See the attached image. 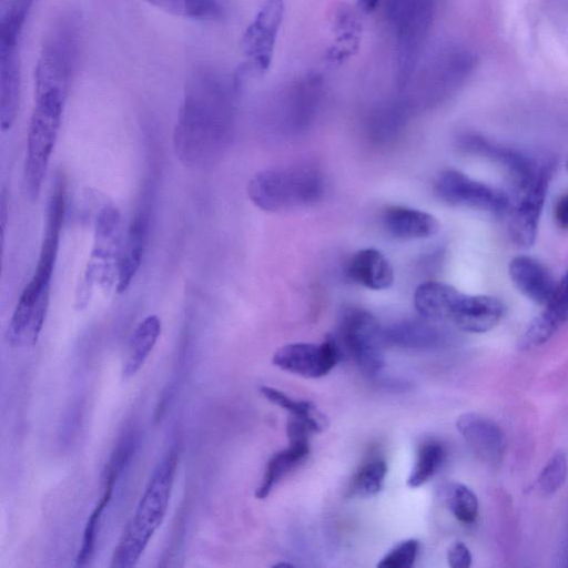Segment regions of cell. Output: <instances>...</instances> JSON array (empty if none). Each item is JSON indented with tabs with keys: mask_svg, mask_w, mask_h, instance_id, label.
Listing matches in <instances>:
<instances>
[{
	"mask_svg": "<svg viewBox=\"0 0 568 568\" xmlns=\"http://www.w3.org/2000/svg\"><path fill=\"white\" fill-rule=\"evenodd\" d=\"M508 272L517 290L538 305L544 306L548 302L557 285L549 270L528 255L514 257Z\"/></svg>",
	"mask_w": 568,
	"mask_h": 568,
	"instance_id": "44dd1931",
	"label": "cell"
},
{
	"mask_svg": "<svg viewBox=\"0 0 568 568\" xmlns=\"http://www.w3.org/2000/svg\"><path fill=\"white\" fill-rule=\"evenodd\" d=\"M542 312L521 335L518 347L528 351L547 343L568 322V271L544 305Z\"/></svg>",
	"mask_w": 568,
	"mask_h": 568,
	"instance_id": "e0dca14e",
	"label": "cell"
},
{
	"mask_svg": "<svg viewBox=\"0 0 568 568\" xmlns=\"http://www.w3.org/2000/svg\"><path fill=\"white\" fill-rule=\"evenodd\" d=\"M161 334V320L152 314L139 323L134 329L123 361L122 374L129 378L136 374L152 352Z\"/></svg>",
	"mask_w": 568,
	"mask_h": 568,
	"instance_id": "4316f807",
	"label": "cell"
},
{
	"mask_svg": "<svg viewBox=\"0 0 568 568\" xmlns=\"http://www.w3.org/2000/svg\"><path fill=\"white\" fill-rule=\"evenodd\" d=\"M442 498L453 516L465 525L476 521L479 503L476 494L462 483L450 481L442 487Z\"/></svg>",
	"mask_w": 568,
	"mask_h": 568,
	"instance_id": "1f68e13d",
	"label": "cell"
},
{
	"mask_svg": "<svg viewBox=\"0 0 568 568\" xmlns=\"http://www.w3.org/2000/svg\"><path fill=\"white\" fill-rule=\"evenodd\" d=\"M471 552L462 541H455L447 550L448 566L452 568H468L471 565Z\"/></svg>",
	"mask_w": 568,
	"mask_h": 568,
	"instance_id": "8d00e7d4",
	"label": "cell"
},
{
	"mask_svg": "<svg viewBox=\"0 0 568 568\" xmlns=\"http://www.w3.org/2000/svg\"><path fill=\"white\" fill-rule=\"evenodd\" d=\"M121 469L119 467L111 463L109 464L103 495L91 513L84 528L82 545L77 557L78 566L88 564L93 556L99 520L111 499L113 485Z\"/></svg>",
	"mask_w": 568,
	"mask_h": 568,
	"instance_id": "4dcf8cb0",
	"label": "cell"
},
{
	"mask_svg": "<svg viewBox=\"0 0 568 568\" xmlns=\"http://www.w3.org/2000/svg\"><path fill=\"white\" fill-rule=\"evenodd\" d=\"M0 199H1V201H0V223H1V235H2V241H3L4 230H6L7 220H8V203H7V197H6L4 192L1 193Z\"/></svg>",
	"mask_w": 568,
	"mask_h": 568,
	"instance_id": "f35d334b",
	"label": "cell"
},
{
	"mask_svg": "<svg viewBox=\"0 0 568 568\" xmlns=\"http://www.w3.org/2000/svg\"><path fill=\"white\" fill-rule=\"evenodd\" d=\"M387 473L383 459H374L364 464L354 476L351 484V494L361 497H371L383 488Z\"/></svg>",
	"mask_w": 568,
	"mask_h": 568,
	"instance_id": "836d02e7",
	"label": "cell"
},
{
	"mask_svg": "<svg viewBox=\"0 0 568 568\" xmlns=\"http://www.w3.org/2000/svg\"><path fill=\"white\" fill-rule=\"evenodd\" d=\"M65 100L41 95L34 98L27 133V152L23 171L24 189L31 200H37L60 130Z\"/></svg>",
	"mask_w": 568,
	"mask_h": 568,
	"instance_id": "52a82bcc",
	"label": "cell"
},
{
	"mask_svg": "<svg viewBox=\"0 0 568 568\" xmlns=\"http://www.w3.org/2000/svg\"><path fill=\"white\" fill-rule=\"evenodd\" d=\"M150 232V213L146 207L139 209L128 229L124 244L120 251L115 287L123 293L135 277L145 252Z\"/></svg>",
	"mask_w": 568,
	"mask_h": 568,
	"instance_id": "d6986e66",
	"label": "cell"
},
{
	"mask_svg": "<svg viewBox=\"0 0 568 568\" xmlns=\"http://www.w3.org/2000/svg\"><path fill=\"white\" fill-rule=\"evenodd\" d=\"M435 0H389L388 18L396 42V80L399 90L412 81L426 42Z\"/></svg>",
	"mask_w": 568,
	"mask_h": 568,
	"instance_id": "8992f818",
	"label": "cell"
},
{
	"mask_svg": "<svg viewBox=\"0 0 568 568\" xmlns=\"http://www.w3.org/2000/svg\"><path fill=\"white\" fill-rule=\"evenodd\" d=\"M59 240L57 233L43 234L34 273L24 286L9 322L7 337L14 346L34 345L42 331L49 308Z\"/></svg>",
	"mask_w": 568,
	"mask_h": 568,
	"instance_id": "3957f363",
	"label": "cell"
},
{
	"mask_svg": "<svg viewBox=\"0 0 568 568\" xmlns=\"http://www.w3.org/2000/svg\"><path fill=\"white\" fill-rule=\"evenodd\" d=\"M566 168H567V171H568V160H567V162H566Z\"/></svg>",
	"mask_w": 568,
	"mask_h": 568,
	"instance_id": "60d3db41",
	"label": "cell"
},
{
	"mask_svg": "<svg viewBox=\"0 0 568 568\" xmlns=\"http://www.w3.org/2000/svg\"><path fill=\"white\" fill-rule=\"evenodd\" d=\"M568 466L565 453H555L541 469L537 484L540 491L551 495L561 488L567 477Z\"/></svg>",
	"mask_w": 568,
	"mask_h": 568,
	"instance_id": "e575fe53",
	"label": "cell"
},
{
	"mask_svg": "<svg viewBox=\"0 0 568 568\" xmlns=\"http://www.w3.org/2000/svg\"><path fill=\"white\" fill-rule=\"evenodd\" d=\"M456 428L473 450L485 462L497 464L506 449V437L497 423L477 413H465Z\"/></svg>",
	"mask_w": 568,
	"mask_h": 568,
	"instance_id": "ac0fdd59",
	"label": "cell"
},
{
	"mask_svg": "<svg viewBox=\"0 0 568 568\" xmlns=\"http://www.w3.org/2000/svg\"><path fill=\"white\" fill-rule=\"evenodd\" d=\"M445 456L446 452L442 444L436 442L424 444L407 478V485L416 488L428 481L442 466Z\"/></svg>",
	"mask_w": 568,
	"mask_h": 568,
	"instance_id": "d6a6232c",
	"label": "cell"
},
{
	"mask_svg": "<svg viewBox=\"0 0 568 568\" xmlns=\"http://www.w3.org/2000/svg\"><path fill=\"white\" fill-rule=\"evenodd\" d=\"M419 548L416 539H407L397 544L377 564L379 568H409L413 566Z\"/></svg>",
	"mask_w": 568,
	"mask_h": 568,
	"instance_id": "d590c367",
	"label": "cell"
},
{
	"mask_svg": "<svg viewBox=\"0 0 568 568\" xmlns=\"http://www.w3.org/2000/svg\"><path fill=\"white\" fill-rule=\"evenodd\" d=\"M323 89V78L315 71L307 72L293 81L284 94L287 121L294 126L307 124L318 109Z\"/></svg>",
	"mask_w": 568,
	"mask_h": 568,
	"instance_id": "ffe728a7",
	"label": "cell"
},
{
	"mask_svg": "<svg viewBox=\"0 0 568 568\" xmlns=\"http://www.w3.org/2000/svg\"><path fill=\"white\" fill-rule=\"evenodd\" d=\"M379 1L381 0H356V3L361 11L371 13L377 8Z\"/></svg>",
	"mask_w": 568,
	"mask_h": 568,
	"instance_id": "ab89813d",
	"label": "cell"
},
{
	"mask_svg": "<svg viewBox=\"0 0 568 568\" xmlns=\"http://www.w3.org/2000/svg\"><path fill=\"white\" fill-rule=\"evenodd\" d=\"M504 314L505 305L500 300L489 295H468L460 292L448 321L467 333H486L498 325Z\"/></svg>",
	"mask_w": 568,
	"mask_h": 568,
	"instance_id": "2e32d148",
	"label": "cell"
},
{
	"mask_svg": "<svg viewBox=\"0 0 568 568\" xmlns=\"http://www.w3.org/2000/svg\"><path fill=\"white\" fill-rule=\"evenodd\" d=\"M426 321L404 320L384 328L385 342L408 348L435 346L442 338L440 332Z\"/></svg>",
	"mask_w": 568,
	"mask_h": 568,
	"instance_id": "83f0119b",
	"label": "cell"
},
{
	"mask_svg": "<svg viewBox=\"0 0 568 568\" xmlns=\"http://www.w3.org/2000/svg\"><path fill=\"white\" fill-rule=\"evenodd\" d=\"M341 359L336 341L327 337L321 344L292 343L282 346L273 356V364L283 371L305 378L328 374Z\"/></svg>",
	"mask_w": 568,
	"mask_h": 568,
	"instance_id": "5bb4252c",
	"label": "cell"
},
{
	"mask_svg": "<svg viewBox=\"0 0 568 568\" xmlns=\"http://www.w3.org/2000/svg\"><path fill=\"white\" fill-rule=\"evenodd\" d=\"M333 44L326 53L331 65H339L352 58L359 48L362 22L358 14L348 4H339L333 17Z\"/></svg>",
	"mask_w": 568,
	"mask_h": 568,
	"instance_id": "cb8c5ba5",
	"label": "cell"
},
{
	"mask_svg": "<svg viewBox=\"0 0 568 568\" xmlns=\"http://www.w3.org/2000/svg\"><path fill=\"white\" fill-rule=\"evenodd\" d=\"M288 444V447L275 453L267 462L263 480L255 491L256 498L264 499L283 477L307 457L308 439H291Z\"/></svg>",
	"mask_w": 568,
	"mask_h": 568,
	"instance_id": "484cf974",
	"label": "cell"
},
{
	"mask_svg": "<svg viewBox=\"0 0 568 568\" xmlns=\"http://www.w3.org/2000/svg\"><path fill=\"white\" fill-rule=\"evenodd\" d=\"M325 192L321 172L310 166L267 169L254 174L247 184L252 203L266 212L308 206Z\"/></svg>",
	"mask_w": 568,
	"mask_h": 568,
	"instance_id": "277c9868",
	"label": "cell"
},
{
	"mask_svg": "<svg viewBox=\"0 0 568 568\" xmlns=\"http://www.w3.org/2000/svg\"><path fill=\"white\" fill-rule=\"evenodd\" d=\"M260 392L268 402L282 407L288 412L292 417L303 420L312 433H322L327 427V418L317 410L313 403L294 399L270 386H261Z\"/></svg>",
	"mask_w": 568,
	"mask_h": 568,
	"instance_id": "f1b7e54d",
	"label": "cell"
},
{
	"mask_svg": "<svg viewBox=\"0 0 568 568\" xmlns=\"http://www.w3.org/2000/svg\"><path fill=\"white\" fill-rule=\"evenodd\" d=\"M349 278L369 290L388 288L394 282V270L388 258L376 248L357 251L347 265Z\"/></svg>",
	"mask_w": 568,
	"mask_h": 568,
	"instance_id": "603a6c76",
	"label": "cell"
},
{
	"mask_svg": "<svg viewBox=\"0 0 568 568\" xmlns=\"http://www.w3.org/2000/svg\"><path fill=\"white\" fill-rule=\"evenodd\" d=\"M555 221L562 230H568V193L564 194L555 206Z\"/></svg>",
	"mask_w": 568,
	"mask_h": 568,
	"instance_id": "74e56055",
	"label": "cell"
},
{
	"mask_svg": "<svg viewBox=\"0 0 568 568\" xmlns=\"http://www.w3.org/2000/svg\"><path fill=\"white\" fill-rule=\"evenodd\" d=\"M437 197L452 206H462L504 214L509 206L507 193L476 181L457 170H445L435 180Z\"/></svg>",
	"mask_w": 568,
	"mask_h": 568,
	"instance_id": "4fadbf2b",
	"label": "cell"
},
{
	"mask_svg": "<svg viewBox=\"0 0 568 568\" xmlns=\"http://www.w3.org/2000/svg\"><path fill=\"white\" fill-rule=\"evenodd\" d=\"M384 230L395 239H426L439 230V223L432 214L406 206H389L382 214Z\"/></svg>",
	"mask_w": 568,
	"mask_h": 568,
	"instance_id": "7402d4cb",
	"label": "cell"
},
{
	"mask_svg": "<svg viewBox=\"0 0 568 568\" xmlns=\"http://www.w3.org/2000/svg\"><path fill=\"white\" fill-rule=\"evenodd\" d=\"M548 185L545 183L521 193L508 194V232L513 242L521 247H530L536 241Z\"/></svg>",
	"mask_w": 568,
	"mask_h": 568,
	"instance_id": "9a60e30c",
	"label": "cell"
},
{
	"mask_svg": "<svg viewBox=\"0 0 568 568\" xmlns=\"http://www.w3.org/2000/svg\"><path fill=\"white\" fill-rule=\"evenodd\" d=\"M460 292L452 285L429 281L420 284L414 294V305L428 321H448L450 310Z\"/></svg>",
	"mask_w": 568,
	"mask_h": 568,
	"instance_id": "d4e9b609",
	"label": "cell"
},
{
	"mask_svg": "<svg viewBox=\"0 0 568 568\" xmlns=\"http://www.w3.org/2000/svg\"><path fill=\"white\" fill-rule=\"evenodd\" d=\"M235 85L209 69L187 80L173 131L174 153L183 165L204 169L221 155L232 126Z\"/></svg>",
	"mask_w": 568,
	"mask_h": 568,
	"instance_id": "6da1fadb",
	"label": "cell"
},
{
	"mask_svg": "<svg viewBox=\"0 0 568 568\" xmlns=\"http://www.w3.org/2000/svg\"><path fill=\"white\" fill-rule=\"evenodd\" d=\"M339 337L358 367L368 375L377 374L385 364L384 328L376 317L361 307L344 311Z\"/></svg>",
	"mask_w": 568,
	"mask_h": 568,
	"instance_id": "30bf717a",
	"label": "cell"
},
{
	"mask_svg": "<svg viewBox=\"0 0 568 568\" xmlns=\"http://www.w3.org/2000/svg\"><path fill=\"white\" fill-rule=\"evenodd\" d=\"M458 145L466 153L486 158L501 166L509 179L510 193L523 192L550 180L549 163L481 135L464 134L458 139Z\"/></svg>",
	"mask_w": 568,
	"mask_h": 568,
	"instance_id": "ba28073f",
	"label": "cell"
},
{
	"mask_svg": "<svg viewBox=\"0 0 568 568\" xmlns=\"http://www.w3.org/2000/svg\"><path fill=\"white\" fill-rule=\"evenodd\" d=\"M473 57L459 48H447L433 57L417 80V99L429 106L449 95L467 78Z\"/></svg>",
	"mask_w": 568,
	"mask_h": 568,
	"instance_id": "7c38bea8",
	"label": "cell"
},
{
	"mask_svg": "<svg viewBox=\"0 0 568 568\" xmlns=\"http://www.w3.org/2000/svg\"><path fill=\"white\" fill-rule=\"evenodd\" d=\"M153 7L184 19L207 21L222 17L221 0H145Z\"/></svg>",
	"mask_w": 568,
	"mask_h": 568,
	"instance_id": "f546056e",
	"label": "cell"
},
{
	"mask_svg": "<svg viewBox=\"0 0 568 568\" xmlns=\"http://www.w3.org/2000/svg\"><path fill=\"white\" fill-rule=\"evenodd\" d=\"M33 0H10L0 19V126L16 122L21 93L20 41Z\"/></svg>",
	"mask_w": 568,
	"mask_h": 568,
	"instance_id": "5b68a950",
	"label": "cell"
},
{
	"mask_svg": "<svg viewBox=\"0 0 568 568\" xmlns=\"http://www.w3.org/2000/svg\"><path fill=\"white\" fill-rule=\"evenodd\" d=\"M176 465L178 454L172 449L155 467L138 507L114 549L113 567L134 566L153 534L161 526L169 507Z\"/></svg>",
	"mask_w": 568,
	"mask_h": 568,
	"instance_id": "7a4b0ae2",
	"label": "cell"
},
{
	"mask_svg": "<svg viewBox=\"0 0 568 568\" xmlns=\"http://www.w3.org/2000/svg\"><path fill=\"white\" fill-rule=\"evenodd\" d=\"M285 12L283 0H265L241 38L245 62L237 75L265 73L272 57Z\"/></svg>",
	"mask_w": 568,
	"mask_h": 568,
	"instance_id": "8fae6325",
	"label": "cell"
},
{
	"mask_svg": "<svg viewBox=\"0 0 568 568\" xmlns=\"http://www.w3.org/2000/svg\"><path fill=\"white\" fill-rule=\"evenodd\" d=\"M120 221L119 211L111 205L103 207L97 216L94 245L77 296L80 307L85 305L94 284L106 288L116 281Z\"/></svg>",
	"mask_w": 568,
	"mask_h": 568,
	"instance_id": "9c48e42d",
	"label": "cell"
}]
</instances>
